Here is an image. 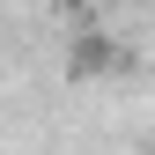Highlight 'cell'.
Listing matches in <instances>:
<instances>
[{
  "mask_svg": "<svg viewBox=\"0 0 155 155\" xmlns=\"http://www.w3.org/2000/svg\"><path fill=\"white\" fill-rule=\"evenodd\" d=\"M111 67H118V45H111L104 30H81V37H74V52H67V74H74V81L111 74Z\"/></svg>",
  "mask_w": 155,
  "mask_h": 155,
  "instance_id": "6da1fadb",
  "label": "cell"
},
{
  "mask_svg": "<svg viewBox=\"0 0 155 155\" xmlns=\"http://www.w3.org/2000/svg\"><path fill=\"white\" fill-rule=\"evenodd\" d=\"M74 8H96V0H74Z\"/></svg>",
  "mask_w": 155,
  "mask_h": 155,
  "instance_id": "7a4b0ae2",
  "label": "cell"
}]
</instances>
